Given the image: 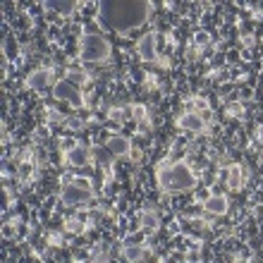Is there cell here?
Wrapping results in <instances>:
<instances>
[{
  "mask_svg": "<svg viewBox=\"0 0 263 263\" xmlns=\"http://www.w3.org/2000/svg\"><path fill=\"white\" fill-rule=\"evenodd\" d=\"M153 3L148 0H101L96 7V22L103 31L127 36L148 24Z\"/></svg>",
  "mask_w": 263,
  "mask_h": 263,
  "instance_id": "1",
  "label": "cell"
},
{
  "mask_svg": "<svg viewBox=\"0 0 263 263\" xmlns=\"http://www.w3.org/2000/svg\"><path fill=\"white\" fill-rule=\"evenodd\" d=\"M156 182L163 194H187L196 187V173L187 160H177L173 165H163L156 173Z\"/></svg>",
  "mask_w": 263,
  "mask_h": 263,
  "instance_id": "2",
  "label": "cell"
},
{
  "mask_svg": "<svg viewBox=\"0 0 263 263\" xmlns=\"http://www.w3.org/2000/svg\"><path fill=\"white\" fill-rule=\"evenodd\" d=\"M112 55V46L103 34L84 31L79 36V60L84 65H103Z\"/></svg>",
  "mask_w": 263,
  "mask_h": 263,
  "instance_id": "3",
  "label": "cell"
},
{
  "mask_svg": "<svg viewBox=\"0 0 263 263\" xmlns=\"http://www.w3.org/2000/svg\"><path fill=\"white\" fill-rule=\"evenodd\" d=\"M93 199H96V192L91 187V180H86V177H72L60 189V201L65 206H84Z\"/></svg>",
  "mask_w": 263,
  "mask_h": 263,
  "instance_id": "4",
  "label": "cell"
},
{
  "mask_svg": "<svg viewBox=\"0 0 263 263\" xmlns=\"http://www.w3.org/2000/svg\"><path fill=\"white\" fill-rule=\"evenodd\" d=\"M53 98L55 101H63V103H69L72 108H84V93L82 86L74 84L69 77H63L53 84Z\"/></svg>",
  "mask_w": 263,
  "mask_h": 263,
  "instance_id": "5",
  "label": "cell"
},
{
  "mask_svg": "<svg viewBox=\"0 0 263 263\" xmlns=\"http://www.w3.org/2000/svg\"><path fill=\"white\" fill-rule=\"evenodd\" d=\"M53 69L50 67H39L34 69V72H29L27 79H24V86H27L29 91H36V93H43V91L48 89V86H53Z\"/></svg>",
  "mask_w": 263,
  "mask_h": 263,
  "instance_id": "6",
  "label": "cell"
},
{
  "mask_svg": "<svg viewBox=\"0 0 263 263\" xmlns=\"http://www.w3.org/2000/svg\"><path fill=\"white\" fill-rule=\"evenodd\" d=\"M137 53L144 63H156L158 60V31H148L137 41Z\"/></svg>",
  "mask_w": 263,
  "mask_h": 263,
  "instance_id": "7",
  "label": "cell"
},
{
  "mask_svg": "<svg viewBox=\"0 0 263 263\" xmlns=\"http://www.w3.org/2000/svg\"><path fill=\"white\" fill-rule=\"evenodd\" d=\"M206 115L203 112H182L180 118H177V129H182L184 134H201V132L206 129Z\"/></svg>",
  "mask_w": 263,
  "mask_h": 263,
  "instance_id": "8",
  "label": "cell"
},
{
  "mask_svg": "<svg viewBox=\"0 0 263 263\" xmlns=\"http://www.w3.org/2000/svg\"><path fill=\"white\" fill-rule=\"evenodd\" d=\"M105 148H108V153L115 156V158H125V156L132 153V141L127 137H122V134H112V137H108V141H105Z\"/></svg>",
  "mask_w": 263,
  "mask_h": 263,
  "instance_id": "9",
  "label": "cell"
},
{
  "mask_svg": "<svg viewBox=\"0 0 263 263\" xmlns=\"http://www.w3.org/2000/svg\"><path fill=\"white\" fill-rule=\"evenodd\" d=\"M65 163L72 167H84L91 163V151L86 148V146L82 144H74L72 148H67V153H65Z\"/></svg>",
  "mask_w": 263,
  "mask_h": 263,
  "instance_id": "10",
  "label": "cell"
},
{
  "mask_svg": "<svg viewBox=\"0 0 263 263\" xmlns=\"http://www.w3.org/2000/svg\"><path fill=\"white\" fill-rule=\"evenodd\" d=\"M203 208H206V213H211V215H225L230 208V199L225 194H213L203 201Z\"/></svg>",
  "mask_w": 263,
  "mask_h": 263,
  "instance_id": "11",
  "label": "cell"
},
{
  "mask_svg": "<svg viewBox=\"0 0 263 263\" xmlns=\"http://www.w3.org/2000/svg\"><path fill=\"white\" fill-rule=\"evenodd\" d=\"M43 7L48 10V12H55L60 17H69V14H74L77 10V3L74 0H46Z\"/></svg>",
  "mask_w": 263,
  "mask_h": 263,
  "instance_id": "12",
  "label": "cell"
},
{
  "mask_svg": "<svg viewBox=\"0 0 263 263\" xmlns=\"http://www.w3.org/2000/svg\"><path fill=\"white\" fill-rule=\"evenodd\" d=\"M146 254H148V251H146L141 244H125V247H122V258L129 263H141L146 258Z\"/></svg>",
  "mask_w": 263,
  "mask_h": 263,
  "instance_id": "13",
  "label": "cell"
},
{
  "mask_svg": "<svg viewBox=\"0 0 263 263\" xmlns=\"http://www.w3.org/2000/svg\"><path fill=\"white\" fill-rule=\"evenodd\" d=\"M228 187L232 189V192H239V189L244 187V170H242V165H230V170H228Z\"/></svg>",
  "mask_w": 263,
  "mask_h": 263,
  "instance_id": "14",
  "label": "cell"
},
{
  "mask_svg": "<svg viewBox=\"0 0 263 263\" xmlns=\"http://www.w3.org/2000/svg\"><path fill=\"white\" fill-rule=\"evenodd\" d=\"M139 225L144 230H148V232H153V230H158L160 220H158V215L153 213V211H144V213L139 215Z\"/></svg>",
  "mask_w": 263,
  "mask_h": 263,
  "instance_id": "15",
  "label": "cell"
},
{
  "mask_svg": "<svg viewBox=\"0 0 263 263\" xmlns=\"http://www.w3.org/2000/svg\"><path fill=\"white\" fill-rule=\"evenodd\" d=\"M208 43H211V34H208L206 29L194 31V46H196V48H206Z\"/></svg>",
  "mask_w": 263,
  "mask_h": 263,
  "instance_id": "16",
  "label": "cell"
},
{
  "mask_svg": "<svg viewBox=\"0 0 263 263\" xmlns=\"http://www.w3.org/2000/svg\"><path fill=\"white\" fill-rule=\"evenodd\" d=\"M132 115H134V120H139L141 125H146V108L144 105H134V108H132Z\"/></svg>",
  "mask_w": 263,
  "mask_h": 263,
  "instance_id": "17",
  "label": "cell"
},
{
  "mask_svg": "<svg viewBox=\"0 0 263 263\" xmlns=\"http://www.w3.org/2000/svg\"><path fill=\"white\" fill-rule=\"evenodd\" d=\"M67 77H69V79H72V82H74V84H79V86H82V84L86 82V79H89V77L84 74V72H69Z\"/></svg>",
  "mask_w": 263,
  "mask_h": 263,
  "instance_id": "18",
  "label": "cell"
},
{
  "mask_svg": "<svg viewBox=\"0 0 263 263\" xmlns=\"http://www.w3.org/2000/svg\"><path fill=\"white\" fill-rule=\"evenodd\" d=\"M82 222H77V220H67V230L69 232H82V228H79Z\"/></svg>",
  "mask_w": 263,
  "mask_h": 263,
  "instance_id": "19",
  "label": "cell"
},
{
  "mask_svg": "<svg viewBox=\"0 0 263 263\" xmlns=\"http://www.w3.org/2000/svg\"><path fill=\"white\" fill-rule=\"evenodd\" d=\"M96 263H112V261H108V258H98Z\"/></svg>",
  "mask_w": 263,
  "mask_h": 263,
  "instance_id": "20",
  "label": "cell"
}]
</instances>
